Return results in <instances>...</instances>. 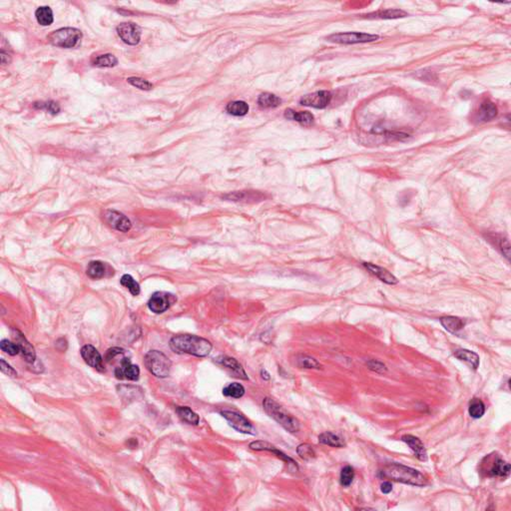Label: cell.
Returning <instances> with one entry per match:
<instances>
[{"mask_svg": "<svg viewBox=\"0 0 511 511\" xmlns=\"http://www.w3.org/2000/svg\"><path fill=\"white\" fill-rule=\"evenodd\" d=\"M0 369H1V372L8 375V376H12V377H15L17 375V372L16 371L11 368L4 360H0Z\"/></svg>", "mask_w": 511, "mask_h": 511, "instance_id": "cell-43", "label": "cell"}, {"mask_svg": "<svg viewBox=\"0 0 511 511\" xmlns=\"http://www.w3.org/2000/svg\"><path fill=\"white\" fill-rule=\"evenodd\" d=\"M144 364L147 370L155 376L164 378L170 374L172 363L160 351H150L146 354Z\"/></svg>", "mask_w": 511, "mask_h": 511, "instance_id": "cell-4", "label": "cell"}, {"mask_svg": "<svg viewBox=\"0 0 511 511\" xmlns=\"http://www.w3.org/2000/svg\"><path fill=\"white\" fill-rule=\"evenodd\" d=\"M128 83H130L132 86L136 87V88H139L141 90H145V91H148V90H151L153 88V85L152 83H150L149 81L143 79V78H139V77H131V78H128L127 79Z\"/></svg>", "mask_w": 511, "mask_h": 511, "instance_id": "cell-40", "label": "cell"}, {"mask_svg": "<svg viewBox=\"0 0 511 511\" xmlns=\"http://www.w3.org/2000/svg\"><path fill=\"white\" fill-rule=\"evenodd\" d=\"M117 33L128 45H137L141 40V28L133 22H124L117 26Z\"/></svg>", "mask_w": 511, "mask_h": 511, "instance_id": "cell-10", "label": "cell"}, {"mask_svg": "<svg viewBox=\"0 0 511 511\" xmlns=\"http://www.w3.org/2000/svg\"><path fill=\"white\" fill-rule=\"evenodd\" d=\"M402 440L404 442H406L411 447V449L415 452L416 457L419 461H421V462H426L427 461L426 449L424 447V444L422 443V441L418 437H416V436L411 435V434H406V435H404L402 437Z\"/></svg>", "mask_w": 511, "mask_h": 511, "instance_id": "cell-19", "label": "cell"}, {"mask_svg": "<svg viewBox=\"0 0 511 511\" xmlns=\"http://www.w3.org/2000/svg\"><path fill=\"white\" fill-rule=\"evenodd\" d=\"M497 112L498 110L496 105L490 100L486 99L479 104L475 114V119L480 123L488 122L496 117Z\"/></svg>", "mask_w": 511, "mask_h": 511, "instance_id": "cell-16", "label": "cell"}, {"mask_svg": "<svg viewBox=\"0 0 511 511\" xmlns=\"http://www.w3.org/2000/svg\"><path fill=\"white\" fill-rule=\"evenodd\" d=\"M263 408L265 412L275 419L279 424H280L287 431L291 433L298 432L300 429L299 420L290 415L281 406L277 404L274 400L270 397H266L263 401Z\"/></svg>", "mask_w": 511, "mask_h": 511, "instance_id": "cell-3", "label": "cell"}, {"mask_svg": "<svg viewBox=\"0 0 511 511\" xmlns=\"http://www.w3.org/2000/svg\"><path fill=\"white\" fill-rule=\"evenodd\" d=\"M378 35L364 32H342L329 35L328 37H326V40L338 44H357L373 42L378 40Z\"/></svg>", "mask_w": 511, "mask_h": 511, "instance_id": "cell-6", "label": "cell"}, {"mask_svg": "<svg viewBox=\"0 0 511 511\" xmlns=\"http://www.w3.org/2000/svg\"><path fill=\"white\" fill-rule=\"evenodd\" d=\"M221 415L237 431L245 434H255L253 424L241 414L234 411H222Z\"/></svg>", "mask_w": 511, "mask_h": 511, "instance_id": "cell-7", "label": "cell"}, {"mask_svg": "<svg viewBox=\"0 0 511 511\" xmlns=\"http://www.w3.org/2000/svg\"><path fill=\"white\" fill-rule=\"evenodd\" d=\"M332 98V95L329 91L321 90L308 95H305L301 98L300 104L307 107L324 109L328 106Z\"/></svg>", "mask_w": 511, "mask_h": 511, "instance_id": "cell-9", "label": "cell"}, {"mask_svg": "<svg viewBox=\"0 0 511 511\" xmlns=\"http://www.w3.org/2000/svg\"><path fill=\"white\" fill-rule=\"evenodd\" d=\"M297 453L304 461H311L316 458V451L309 443H302L297 448Z\"/></svg>", "mask_w": 511, "mask_h": 511, "instance_id": "cell-37", "label": "cell"}, {"mask_svg": "<svg viewBox=\"0 0 511 511\" xmlns=\"http://www.w3.org/2000/svg\"><path fill=\"white\" fill-rule=\"evenodd\" d=\"M212 348L208 339L193 334H178L170 340V349L179 355L188 354L204 358L211 353Z\"/></svg>", "mask_w": 511, "mask_h": 511, "instance_id": "cell-1", "label": "cell"}, {"mask_svg": "<svg viewBox=\"0 0 511 511\" xmlns=\"http://www.w3.org/2000/svg\"><path fill=\"white\" fill-rule=\"evenodd\" d=\"M468 413L472 418L477 419L482 418V416L485 414V406L482 403V401L478 399H473L469 404Z\"/></svg>", "mask_w": 511, "mask_h": 511, "instance_id": "cell-35", "label": "cell"}, {"mask_svg": "<svg viewBox=\"0 0 511 511\" xmlns=\"http://www.w3.org/2000/svg\"><path fill=\"white\" fill-rule=\"evenodd\" d=\"M81 356H82L84 362L91 368H94L95 370H97L99 372L104 371L103 359H102L101 355L99 354V352L93 346H90V345L84 346L81 349Z\"/></svg>", "mask_w": 511, "mask_h": 511, "instance_id": "cell-15", "label": "cell"}, {"mask_svg": "<svg viewBox=\"0 0 511 511\" xmlns=\"http://www.w3.org/2000/svg\"><path fill=\"white\" fill-rule=\"evenodd\" d=\"M249 446H250V448H251V449L256 450V451H270V452H273V453H275V454H276V456H277L279 459H280L281 461L286 462L288 465H290L294 466L296 469H299V466H298L297 463H296L293 459L289 458V457L287 456V454H285V453H283L282 451H280V450L277 449V448H276V446L272 445L271 443H269V442H267V441H263V440L253 441V442H251V443H250V445H249Z\"/></svg>", "mask_w": 511, "mask_h": 511, "instance_id": "cell-12", "label": "cell"}, {"mask_svg": "<svg viewBox=\"0 0 511 511\" xmlns=\"http://www.w3.org/2000/svg\"><path fill=\"white\" fill-rule=\"evenodd\" d=\"M380 490L384 493V494H388L389 492H391L392 490V484L389 482V481H384L381 483L380 485Z\"/></svg>", "mask_w": 511, "mask_h": 511, "instance_id": "cell-46", "label": "cell"}, {"mask_svg": "<svg viewBox=\"0 0 511 511\" xmlns=\"http://www.w3.org/2000/svg\"><path fill=\"white\" fill-rule=\"evenodd\" d=\"M280 103H281L280 98L272 93H263L258 98L259 106L264 109L276 108V107L279 106Z\"/></svg>", "mask_w": 511, "mask_h": 511, "instance_id": "cell-29", "label": "cell"}, {"mask_svg": "<svg viewBox=\"0 0 511 511\" xmlns=\"http://www.w3.org/2000/svg\"><path fill=\"white\" fill-rule=\"evenodd\" d=\"M454 357L459 359L462 362L466 363L469 365L473 370H476L479 367V357L477 354L468 351V350H457L454 352Z\"/></svg>", "mask_w": 511, "mask_h": 511, "instance_id": "cell-22", "label": "cell"}, {"mask_svg": "<svg viewBox=\"0 0 511 511\" xmlns=\"http://www.w3.org/2000/svg\"><path fill=\"white\" fill-rule=\"evenodd\" d=\"M81 38L82 32L77 28L71 27L55 30L47 37L48 41L52 45L62 48H72L76 46Z\"/></svg>", "mask_w": 511, "mask_h": 511, "instance_id": "cell-5", "label": "cell"}, {"mask_svg": "<svg viewBox=\"0 0 511 511\" xmlns=\"http://www.w3.org/2000/svg\"><path fill=\"white\" fill-rule=\"evenodd\" d=\"M223 198L235 201V202H246V203H255L264 200V195L257 191H239L225 195Z\"/></svg>", "mask_w": 511, "mask_h": 511, "instance_id": "cell-18", "label": "cell"}, {"mask_svg": "<svg viewBox=\"0 0 511 511\" xmlns=\"http://www.w3.org/2000/svg\"><path fill=\"white\" fill-rule=\"evenodd\" d=\"M364 266L372 275H374L376 278H378L381 281L387 283V285L392 286V285H396V283L399 282V279H397L392 274H390L387 270H385L381 267H378V266L371 264V263H364Z\"/></svg>", "mask_w": 511, "mask_h": 511, "instance_id": "cell-20", "label": "cell"}, {"mask_svg": "<svg viewBox=\"0 0 511 511\" xmlns=\"http://www.w3.org/2000/svg\"><path fill=\"white\" fill-rule=\"evenodd\" d=\"M0 348L1 351L10 355V356H16L20 354V348L16 343L10 342L8 339H2L1 343H0Z\"/></svg>", "mask_w": 511, "mask_h": 511, "instance_id": "cell-39", "label": "cell"}, {"mask_svg": "<svg viewBox=\"0 0 511 511\" xmlns=\"http://www.w3.org/2000/svg\"><path fill=\"white\" fill-rule=\"evenodd\" d=\"M176 413L178 417L185 422L193 425H197L200 422L199 416L194 413L190 408L188 407H179L176 410Z\"/></svg>", "mask_w": 511, "mask_h": 511, "instance_id": "cell-30", "label": "cell"}, {"mask_svg": "<svg viewBox=\"0 0 511 511\" xmlns=\"http://www.w3.org/2000/svg\"><path fill=\"white\" fill-rule=\"evenodd\" d=\"M86 273L89 278H91L93 279H102L105 277L107 270H106V266L104 263H102L100 261H93V262L89 263Z\"/></svg>", "mask_w": 511, "mask_h": 511, "instance_id": "cell-27", "label": "cell"}, {"mask_svg": "<svg viewBox=\"0 0 511 511\" xmlns=\"http://www.w3.org/2000/svg\"><path fill=\"white\" fill-rule=\"evenodd\" d=\"M120 282H121V285L123 287H125L126 289L129 290V292L133 296H138L140 294V286H139V283L133 279L132 276L124 275L121 278Z\"/></svg>", "mask_w": 511, "mask_h": 511, "instance_id": "cell-36", "label": "cell"}, {"mask_svg": "<svg viewBox=\"0 0 511 511\" xmlns=\"http://www.w3.org/2000/svg\"><path fill=\"white\" fill-rule=\"evenodd\" d=\"M261 374H262V377H263L264 379H266V380H269V379H270V374L267 372V371H266V370H262V371H261Z\"/></svg>", "mask_w": 511, "mask_h": 511, "instance_id": "cell-47", "label": "cell"}, {"mask_svg": "<svg viewBox=\"0 0 511 511\" xmlns=\"http://www.w3.org/2000/svg\"><path fill=\"white\" fill-rule=\"evenodd\" d=\"M216 363H218L219 365L225 367L226 369L230 370L234 373L235 376H237L239 378H243V379H249V377H248L246 372L244 371L243 367L234 358L221 356V357L216 359Z\"/></svg>", "mask_w": 511, "mask_h": 511, "instance_id": "cell-17", "label": "cell"}, {"mask_svg": "<svg viewBox=\"0 0 511 511\" xmlns=\"http://www.w3.org/2000/svg\"><path fill=\"white\" fill-rule=\"evenodd\" d=\"M408 16V13L400 9H384L377 12L369 14V18H379V19H396Z\"/></svg>", "mask_w": 511, "mask_h": 511, "instance_id": "cell-28", "label": "cell"}, {"mask_svg": "<svg viewBox=\"0 0 511 511\" xmlns=\"http://www.w3.org/2000/svg\"><path fill=\"white\" fill-rule=\"evenodd\" d=\"M223 394L232 399H241L245 394V387L238 382H232L223 388Z\"/></svg>", "mask_w": 511, "mask_h": 511, "instance_id": "cell-31", "label": "cell"}, {"mask_svg": "<svg viewBox=\"0 0 511 511\" xmlns=\"http://www.w3.org/2000/svg\"><path fill=\"white\" fill-rule=\"evenodd\" d=\"M510 473V465L500 459H497L493 462L491 467L488 470V475L490 476H499L505 477Z\"/></svg>", "mask_w": 511, "mask_h": 511, "instance_id": "cell-24", "label": "cell"}, {"mask_svg": "<svg viewBox=\"0 0 511 511\" xmlns=\"http://www.w3.org/2000/svg\"><path fill=\"white\" fill-rule=\"evenodd\" d=\"M367 366L369 367V369L374 372H377V373H384L386 372L387 369L385 367V365H383L382 363L378 362V361H375V360H371L367 363Z\"/></svg>", "mask_w": 511, "mask_h": 511, "instance_id": "cell-42", "label": "cell"}, {"mask_svg": "<svg viewBox=\"0 0 511 511\" xmlns=\"http://www.w3.org/2000/svg\"><path fill=\"white\" fill-rule=\"evenodd\" d=\"M297 366L302 369H309V370H321L323 367L322 365L313 357L306 356V355H299L297 357Z\"/></svg>", "mask_w": 511, "mask_h": 511, "instance_id": "cell-33", "label": "cell"}, {"mask_svg": "<svg viewBox=\"0 0 511 511\" xmlns=\"http://www.w3.org/2000/svg\"><path fill=\"white\" fill-rule=\"evenodd\" d=\"M379 474L383 478L410 485L424 486L427 484V479L421 472L399 464H389L384 465L379 471Z\"/></svg>", "mask_w": 511, "mask_h": 511, "instance_id": "cell-2", "label": "cell"}, {"mask_svg": "<svg viewBox=\"0 0 511 511\" xmlns=\"http://www.w3.org/2000/svg\"><path fill=\"white\" fill-rule=\"evenodd\" d=\"M440 323L443 325V327L451 332V333H458L461 329L464 328L465 323L458 318V317H444L440 319Z\"/></svg>", "mask_w": 511, "mask_h": 511, "instance_id": "cell-23", "label": "cell"}, {"mask_svg": "<svg viewBox=\"0 0 511 511\" xmlns=\"http://www.w3.org/2000/svg\"><path fill=\"white\" fill-rule=\"evenodd\" d=\"M285 117L290 120L297 121L304 126H311L315 120V117L312 113L307 111L297 112L293 109H287L285 111Z\"/></svg>", "mask_w": 511, "mask_h": 511, "instance_id": "cell-21", "label": "cell"}, {"mask_svg": "<svg viewBox=\"0 0 511 511\" xmlns=\"http://www.w3.org/2000/svg\"><path fill=\"white\" fill-rule=\"evenodd\" d=\"M124 353V350L122 349H119V348H112L110 350H108L106 352V355H105V360L107 362H110L111 360L114 359L115 357H117L118 355L120 354H123Z\"/></svg>", "mask_w": 511, "mask_h": 511, "instance_id": "cell-45", "label": "cell"}, {"mask_svg": "<svg viewBox=\"0 0 511 511\" xmlns=\"http://www.w3.org/2000/svg\"><path fill=\"white\" fill-rule=\"evenodd\" d=\"M34 106L36 108H40V109H45L46 111H48L49 113H51V114L55 115L57 114V113L60 111V106L58 105V103L56 102H53V101H48V102H40V103H35Z\"/></svg>", "mask_w": 511, "mask_h": 511, "instance_id": "cell-41", "label": "cell"}, {"mask_svg": "<svg viewBox=\"0 0 511 511\" xmlns=\"http://www.w3.org/2000/svg\"><path fill=\"white\" fill-rule=\"evenodd\" d=\"M115 375L118 379L137 380L140 375V370L137 366L132 365L129 359L124 358L120 363V367L116 368Z\"/></svg>", "mask_w": 511, "mask_h": 511, "instance_id": "cell-13", "label": "cell"}, {"mask_svg": "<svg viewBox=\"0 0 511 511\" xmlns=\"http://www.w3.org/2000/svg\"><path fill=\"white\" fill-rule=\"evenodd\" d=\"M319 442L322 444H325V445L338 447V448L344 447L346 445V442L344 441V439L342 437H339L338 435H336L330 431L323 432L322 434H320Z\"/></svg>", "mask_w": 511, "mask_h": 511, "instance_id": "cell-25", "label": "cell"}, {"mask_svg": "<svg viewBox=\"0 0 511 511\" xmlns=\"http://www.w3.org/2000/svg\"><path fill=\"white\" fill-rule=\"evenodd\" d=\"M93 65L97 67H114L118 63V59L112 54L100 55L92 61Z\"/></svg>", "mask_w": 511, "mask_h": 511, "instance_id": "cell-34", "label": "cell"}, {"mask_svg": "<svg viewBox=\"0 0 511 511\" xmlns=\"http://www.w3.org/2000/svg\"><path fill=\"white\" fill-rule=\"evenodd\" d=\"M498 246H499L502 254L509 261V259H510V244H509V241L507 239L501 238L499 240V245Z\"/></svg>", "mask_w": 511, "mask_h": 511, "instance_id": "cell-44", "label": "cell"}, {"mask_svg": "<svg viewBox=\"0 0 511 511\" xmlns=\"http://www.w3.org/2000/svg\"><path fill=\"white\" fill-rule=\"evenodd\" d=\"M105 220L113 229L122 233L128 232L132 228L130 220L124 214L115 210H107L105 212Z\"/></svg>", "mask_w": 511, "mask_h": 511, "instance_id": "cell-11", "label": "cell"}, {"mask_svg": "<svg viewBox=\"0 0 511 511\" xmlns=\"http://www.w3.org/2000/svg\"><path fill=\"white\" fill-rule=\"evenodd\" d=\"M35 16L38 23L42 26H49L53 22V12L48 6L39 7L35 12Z\"/></svg>", "mask_w": 511, "mask_h": 511, "instance_id": "cell-32", "label": "cell"}, {"mask_svg": "<svg viewBox=\"0 0 511 511\" xmlns=\"http://www.w3.org/2000/svg\"><path fill=\"white\" fill-rule=\"evenodd\" d=\"M13 337L16 340V344L20 348V353L25 361L29 364H34L36 360V354L34 348L26 339V337L17 329H13Z\"/></svg>", "mask_w": 511, "mask_h": 511, "instance_id": "cell-14", "label": "cell"}, {"mask_svg": "<svg viewBox=\"0 0 511 511\" xmlns=\"http://www.w3.org/2000/svg\"><path fill=\"white\" fill-rule=\"evenodd\" d=\"M249 105L245 101H233L230 102L226 107L227 112L233 116H245L249 112Z\"/></svg>", "mask_w": 511, "mask_h": 511, "instance_id": "cell-26", "label": "cell"}, {"mask_svg": "<svg viewBox=\"0 0 511 511\" xmlns=\"http://www.w3.org/2000/svg\"><path fill=\"white\" fill-rule=\"evenodd\" d=\"M354 478H355V470H354V468L352 466H350V465L345 466L342 469V472H340V477H339L340 484H342L345 487H348V486H350L353 483Z\"/></svg>", "mask_w": 511, "mask_h": 511, "instance_id": "cell-38", "label": "cell"}, {"mask_svg": "<svg viewBox=\"0 0 511 511\" xmlns=\"http://www.w3.org/2000/svg\"><path fill=\"white\" fill-rule=\"evenodd\" d=\"M177 301V298L167 292H157L152 295L148 302V308L155 314H162L170 309Z\"/></svg>", "mask_w": 511, "mask_h": 511, "instance_id": "cell-8", "label": "cell"}]
</instances>
